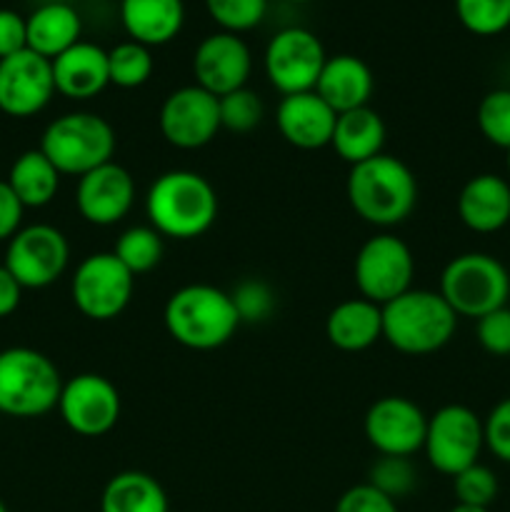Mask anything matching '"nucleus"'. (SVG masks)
<instances>
[{
	"instance_id": "1",
	"label": "nucleus",
	"mask_w": 510,
	"mask_h": 512,
	"mask_svg": "<svg viewBox=\"0 0 510 512\" xmlns=\"http://www.w3.org/2000/svg\"><path fill=\"white\" fill-rule=\"evenodd\" d=\"M150 228L163 238L195 240L218 218V193L195 170H168L158 175L145 195Z\"/></svg>"
},
{
	"instance_id": "2",
	"label": "nucleus",
	"mask_w": 510,
	"mask_h": 512,
	"mask_svg": "<svg viewBox=\"0 0 510 512\" xmlns=\"http://www.w3.org/2000/svg\"><path fill=\"white\" fill-rule=\"evenodd\" d=\"M345 193L358 218L378 228H393L415 210L418 180L403 160L380 153L350 168Z\"/></svg>"
},
{
	"instance_id": "3",
	"label": "nucleus",
	"mask_w": 510,
	"mask_h": 512,
	"mask_svg": "<svg viewBox=\"0 0 510 512\" xmlns=\"http://www.w3.org/2000/svg\"><path fill=\"white\" fill-rule=\"evenodd\" d=\"M163 323L170 338L190 350H215L240 328L230 293L208 283L183 285L168 298Z\"/></svg>"
},
{
	"instance_id": "4",
	"label": "nucleus",
	"mask_w": 510,
	"mask_h": 512,
	"mask_svg": "<svg viewBox=\"0 0 510 512\" xmlns=\"http://www.w3.org/2000/svg\"><path fill=\"white\" fill-rule=\"evenodd\" d=\"M458 315L438 290H413L383 305V340L403 355H430L453 340Z\"/></svg>"
},
{
	"instance_id": "5",
	"label": "nucleus",
	"mask_w": 510,
	"mask_h": 512,
	"mask_svg": "<svg viewBox=\"0 0 510 512\" xmlns=\"http://www.w3.org/2000/svg\"><path fill=\"white\" fill-rule=\"evenodd\" d=\"M115 145V130L103 115L75 110L48 123L40 135L38 150L60 175L83 178L85 173L113 160Z\"/></svg>"
},
{
	"instance_id": "6",
	"label": "nucleus",
	"mask_w": 510,
	"mask_h": 512,
	"mask_svg": "<svg viewBox=\"0 0 510 512\" xmlns=\"http://www.w3.org/2000/svg\"><path fill=\"white\" fill-rule=\"evenodd\" d=\"M63 378L48 355L33 348L0 350V415L40 418L58 408Z\"/></svg>"
},
{
	"instance_id": "7",
	"label": "nucleus",
	"mask_w": 510,
	"mask_h": 512,
	"mask_svg": "<svg viewBox=\"0 0 510 512\" xmlns=\"http://www.w3.org/2000/svg\"><path fill=\"white\" fill-rule=\"evenodd\" d=\"M438 293L458 318L480 320L508 305L510 273L490 253L455 255L440 273Z\"/></svg>"
},
{
	"instance_id": "8",
	"label": "nucleus",
	"mask_w": 510,
	"mask_h": 512,
	"mask_svg": "<svg viewBox=\"0 0 510 512\" xmlns=\"http://www.w3.org/2000/svg\"><path fill=\"white\" fill-rule=\"evenodd\" d=\"M485 448L483 418L468 405L450 403L435 410L428 418L423 453L430 468L440 475L455 478L470 465L480 463V453Z\"/></svg>"
},
{
	"instance_id": "9",
	"label": "nucleus",
	"mask_w": 510,
	"mask_h": 512,
	"mask_svg": "<svg viewBox=\"0 0 510 512\" xmlns=\"http://www.w3.org/2000/svg\"><path fill=\"white\" fill-rule=\"evenodd\" d=\"M135 275L113 253H93L73 273L70 295L80 315L95 323L115 320L130 305Z\"/></svg>"
},
{
	"instance_id": "10",
	"label": "nucleus",
	"mask_w": 510,
	"mask_h": 512,
	"mask_svg": "<svg viewBox=\"0 0 510 512\" xmlns=\"http://www.w3.org/2000/svg\"><path fill=\"white\" fill-rule=\"evenodd\" d=\"M415 275V260L408 245L390 233L373 235L360 245L353 263L355 288L360 298L375 305H388L390 300L408 293Z\"/></svg>"
},
{
	"instance_id": "11",
	"label": "nucleus",
	"mask_w": 510,
	"mask_h": 512,
	"mask_svg": "<svg viewBox=\"0 0 510 512\" xmlns=\"http://www.w3.org/2000/svg\"><path fill=\"white\" fill-rule=\"evenodd\" d=\"M68 260V238L53 225L35 223L20 228L8 240L3 265L23 285V290H40L53 285L65 273Z\"/></svg>"
},
{
	"instance_id": "12",
	"label": "nucleus",
	"mask_w": 510,
	"mask_h": 512,
	"mask_svg": "<svg viewBox=\"0 0 510 512\" xmlns=\"http://www.w3.org/2000/svg\"><path fill=\"white\" fill-rule=\"evenodd\" d=\"M325 55L323 43L308 28H283L270 38L265 48V75L270 85L283 95L310 93L315 90L323 70Z\"/></svg>"
},
{
	"instance_id": "13",
	"label": "nucleus",
	"mask_w": 510,
	"mask_h": 512,
	"mask_svg": "<svg viewBox=\"0 0 510 512\" xmlns=\"http://www.w3.org/2000/svg\"><path fill=\"white\" fill-rule=\"evenodd\" d=\"M63 423L83 438H100L120 420V393L98 373H80L63 383L58 400Z\"/></svg>"
},
{
	"instance_id": "14",
	"label": "nucleus",
	"mask_w": 510,
	"mask_h": 512,
	"mask_svg": "<svg viewBox=\"0 0 510 512\" xmlns=\"http://www.w3.org/2000/svg\"><path fill=\"white\" fill-rule=\"evenodd\" d=\"M158 128L165 143L180 150H198L220 133V105L200 85L173 90L160 105Z\"/></svg>"
},
{
	"instance_id": "15",
	"label": "nucleus",
	"mask_w": 510,
	"mask_h": 512,
	"mask_svg": "<svg viewBox=\"0 0 510 512\" xmlns=\"http://www.w3.org/2000/svg\"><path fill=\"white\" fill-rule=\"evenodd\" d=\"M365 438L380 455L410 458L423 450L428 415L410 398L403 395H385L375 400L365 413Z\"/></svg>"
},
{
	"instance_id": "16",
	"label": "nucleus",
	"mask_w": 510,
	"mask_h": 512,
	"mask_svg": "<svg viewBox=\"0 0 510 512\" xmlns=\"http://www.w3.org/2000/svg\"><path fill=\"white\" fill-rule=\"evenodd\" d=\"M55 95L53 65L48 58L20 50L0 60V110L10 118H33Z\"/></svg>"
},
{
	"instance_id": "17",
	"label": "nucleus",
	"mask_w": 510,
	"mask_h": 512,
	"mask_svg": "<svg viewBox=\"0 0 510 512\" xmlns=\"http://www.w3.org/2000/svg\"><path fill=\"white\" fill-rule=\"evenodd\" d=\"M253 70V55L240 35L218 33L205 35L193 53L195 85L208 90L215 98L245 88Z\"/></svg>"
},
{
	"instance_id": "18",
	"label": "nucleus",
	"mask_w": 510,
	"mask_h": 512,
	"mask_svg": "<svg viewBox=\"0 0 510 512\" xmlns=\"http://www.w3.org/2000/svg\"><path fill=\"white\" fill-rule=\"evenodd\" d=\"M135 203V180L128 168L115 160L90 170L78 178L75 188V208L80 218L98 228L120 223Z\"/></svg>"
},
{
	"instance_id": "19",
	"label": "nucleus",
	"mask_w": 510,
	"mask_h": 512,
	"mask_svg": "<svg viewBox=\"0 0 510 512\" xmlns=\"http://www.w3.org/2000/svg\"><path fill=\"white\" fill-rule=\"evenodd\" d=\"M335 120H338V113L315 90L283 95L275 113V123L285 143L300 150H320L330 145Z\"/></svg>"
},
{
	"instance_id": "20",
	"label": "nucleus",
	"mask_w": 510,
	"mask_h": 512,
	"mask_svg": "<svg viewBox=\"0 0 510 512\" xmlns=\"http://www.w3.org/2000/svg\"><path fill=\"white\" fill-rule=\"evenodd\" d=\"M53 65L55 93L68 100H90L110 85L108 50L80 40L73 48L50 60Z\"/></svg>"
},
{
	"instance_id": "21",
	"label": "nucleus",
	"mask_w": 510,
	"mask_h": 512,
	"mask_svg": "<svg viewBox=\"0 0 510 512\" xmlns=\"http://www.w3.org/2000/svg\"><path fill=\"white\" fill-rule=\"evenodd\" d=\"M458 218L468 230L490 235L510 223V183L503 175H473L460 188Z\"/></svg>"
},
{
	"instance_id": "22",
	"label": "nucleus",
	"mask_w": 510,
	"mask_h": 512,
	"mask_svg": "<svg viewBox=\"0 0 510 512\" xmlns=\"http://www.w3.org/2000/svg\"><path fill=\"white\" fill-rule=\"evenodd\" d=\"M375 78L368 63L355 55H333L325 60L320 70L315 93L335 110V113H348V110L365 108L373 98Z\"/></svg>"
},
{
	"instance_id": "23",
	"label": "nucleus",
	"mask_w": 510,
	"mask_h": 512,
	"mask_svg": "<svg viewBox=\"0 0 510 512\" xmlns=\"http://www.w3.org/2000/svg\"><path fill=\"white\" fill-rule=\"evenodd\" d=\"M325 338L343 353H360L383 338V308L365 298L335 305L325 318Z\"/></svg>"
},
{
	"instance_id": "24",
	"label": "nucleus",
	"mask_w": 510,
	"mask_h": 512,
	"mask_svg": "<svg viewBox=\"0 0 510 512\" xmlns=\"http://www.w3.org/2000/svg\"><path fill=\"white\" fill-rule=\"evenodd\" d=\"M120 23L130 40L158 48L180 33L185 5L183 0H120Z\"/></svg>"
},
{
	"instance_id": "25",
	"label": "nucleus",
	"mask_w": 510,
	"mask_h": 512,
	"mask_svg": "<svg viewBox=\"0 0 510 512\" xmlns=\"http://www.w3.org/2000/svg\"><path fill=\"white\" fill-rule=\"evenodd\" d=\"M383 145L385 123L383 118H380L378 110H373L370 105L348 110V113H340L338 120H335L330 148H333L335 155H338L340 160H345L350 168L383 153Z\"/></svg>"
},
{
	"instance_id": "26",
	"label": "nucleus",
	"mask_w": 510,
	"mask_h": 512,
	"mask_svg": "<svg viewBox=\"0 0 510 512\" xmlns=\"http://www.w3.org/2000/svg\"><path fill=\"white\" fill-rule=\"evenodd\" d=\"M28 25V50L55 60L60 53L80 43L83 23L73 5L45 3L25 18Z\"/></svg>"
},
{
	"instance_id": "27",
	"label": "nucleus",
	"mask_w": 510,
	"mask_h": 512,
	"mask_svg": "<svg viewBox=\"0 0 510 512\" xmlns=\"http://www.w3.org/2000/svg\"><path fill=\"white\" fill-rule=\"evenodd\" d=\"M100 512H170L163 485L140 470H123L105 483Z\"/></svg>"
},
{
	"instance_id": "28",
	"label": "nucleus",
	"mask_w": 510,
	"mask_h": 512,
	"mask_svg": "<svg viewBox=\"0 0 510 512\" xmlns=\"http://www.w3.org/2000/svg\"><path fill=\"white\" fill-rule=\"evenodd\" d=\"M5 180L25 208H45L60 188V173L38 148L20 153Z\"/></svg>"
},
{
	"instance_id": "29",
	"label": "nucleus",
	"mask_w": 510,
	"mask_h": 512,
	"mask_svg": "<svg viewBox=\"0 0 510 512\" xmlns=\"http://www.w3.org/2000/svg\"><path fill=\"white\" fill-rule=\"evenodd\" d=\"M163 250V235L158 230L150 225H133L115 240L113 255L130 273L143 275L163 260Z\"/></svg>"
},
{
	"instance_id": "30",
	"label": "nucleus",
	"mask_w": 510,
	"mask_h": 512,
	"mask_svg": "<svg viewBox=\"0 0 510 512\" xmlns=\"http://www.w3.org/2000/svg\"><path fill=\"white\" fill-rule=\"evenodd\" d=\"M153 68L155 60L148 45L125 40V43H118L113 50H108L110 85H115V88H140V85H145L150 80Z\"/></svg>"
},
{
	"instance_id": "31",
	"label": "nucleus",
	"mask_w": 510,
	"mask_h": 512,
	"mask_svg": "<svg viewBox=\"0 0 510 512\" xmlns=\"http://www.w3.org/2000/svg\"><path fill=\"white\" fill-rule=\"evenodd\" d=\"M455 15L468 33L493 38L510 28V0H455Z\"/></svg>"
},
{
	"instance_id": "32",
	"label": "nucleus",
	"mask_w": 510,
	"mask_h": 512,
	"mask_svg": "<svg viewBox=\"0 0 510 512\" xmlns=\"http://www.w3.org/2000/svg\"><path fill=\"white\" fill-rule=\"evenodd\" d=\"M478 130L495 148L510 150V88L490 90L478 105Z\"/></svg>"
},
{
	"instance_id": "33",
	"label": "nucleus",
	"mask_w": 510,
	"mask_h": 512,
	"mask_svg": "<svg viewBox=\"0 0 510 512\" xmlns=\"http://www.w3.org/2000/svg\"><path fill=\"white\" fill-rule=\"evenodd\" d=\"M368 483L383 495L398 503L400 498L410 495L418 483V470L413 468L410 458H395V455H380L370 468Z\"/></svg>"
},
{
	"instance_id": "34",
	"label": "nucleus",
	"mask_w": 510,
	"mask_h": 512,
	"mask_svg": "<svg viewBox=\"0 0 510 512\" xmlns=\"http://www.w3.org/2000/svg\"><path fill=\"white\" fill-rule=\"evenodd\" d=\"M208 15L225 33H245L263 23L268 0H205Z\"/></svg>"
},
{
	"instance_id": "35",
	"label": "nucleus",
	"mask_w": 510,
	"mask_h": 512,
	"mask_svg": "<svg viewBox=\"0 0 510 512\" xmlns=\"http://www.w3.org/2000/svg\"><path fill=\"white\" fill-rule=\"evenodd\" d=\"M220 105V128L230 130V133H250L263 120L265 108L258 93L248 88H240L235 93L218 98Z\"/></svg>"
},
{
	"instance_id": "36",
	"label": "nucleus",
	"mask_w": 510,
	"mask_h": 512,
	"mask_svg": "<svg viewBox=\"0 0 510 512\" xmlns=\"http://www.w3.org/2000/svg\"><path fill=\"white\" fill-rule=\"evenodd\" d=\"M498 475L483 463H475L465 468L453 478L455 500L463 505H478V508H490L498 498Z\"/></svg>"
},
{
	"instance_id": "37",
	"label": "nucleus",
	"mask_w": 510,
	"mask_h": 512,
	"mask_svg": "<svg viewBox=\"0 0 510 512\" xmlns=\"http://www.w3.org/2000/svg\"><path fill=\"white\" fill-rule=\"evenodd\" d=\"M240 323H263L275 310V293L258 278H245L230 293Z\"/></svg>"
},
{
	"instance_id": "38",
	"label": "nucleus",
	"mask_w": 510,
	"mask_h": 512,
	"mask_svg": "<svg viewBox=\"0 0 510 512\" xmlns=\"http://www.w3.org/2000/svg\"><path fill=\"white\" fill-rule=\"evenodd\" d=\"M475 338L485 353L495 358H510V308L493 310L475 320Z\"/></svg>"
},
{
	"instance_id": "39",
	"label": "nucleus",
	"mask_w": 510,
	"mask_h": 512,
	"mask_svg": "<svg viewBox=\"0 0 510 512\" xmlns=\"http://www.w3.org/2000/svg\"><path fill=\"white\" fill-rule=\"evenodd\" d=\"M485 448L500 460L510 465V395L493 405L488 418L483 420Z\"/></svg>"
},
{
	"instance_id": "40",
	"label": "nucleus",
	"mask_w": 510,
	"mask_h": 512,
	"mask_svg": "<svg viewBox=\"0 0 510 512\" xmlns=\"http://www.w3.org/2000/svg\"><path fill=\"white\" fill-rule=\"evenodd\" d=\"M335 512H398V505L370 483H360L340 495Z\"/></svg>"
},
{
	"instance_id": "41",
	"label": "nucleus",
	"mask_w": 510,
	"mask_h": 512,
	"mask_svg": "<svg viewBox=\"0 0 510 512\" xmlns=\"http://www.w3.org/2000/svg\"><path fill=\"white\" fill-rule=\"evenodd\" d=\"M28 48V25L18 10L0 8V60Z\"/></svg>"
},
{
	"instance_id": "42",
	"label": "nucleus",
	"mask_w": 510,
	"mask_h": 512,
	"mask_svg": "<svg viewBox=\"0 0 510 512\" xmlns=\"http://www.w3.org/2000/svg\"><path fill=\"white\" fill-rule=\"evenodd\" d=\"M25 205L8 185V180H0V243L10 240L20 230L23 223Z\"/></svg>"
},
{
	"instance_id": "43",
	"label": "nucleus",
	"mask_w": 510,
	"mask_h": 512,
	"mask_svg": "<svg viewBox=\"0 0 510 512\" xmlns=\"http://www.w3.org/2000/svg\"><path fill=\"white\" fill-rule=\"evenodd\" d=\"M20 298H23V285L10 275L5 265H0V318H8L18 310Z\"/></svg>"
},
{
	"instance_id": "44",
	"label": "nucleus",
	"mask_w": 510,
	"mask_h": 512,
	"mask_svg": "<svg viewBox=\"0 0 510 512\" xmlns=\"http://www.w3.org/2000/svg\"><path fill=\"white\" fill-rule=\"evenodd\" d=\"M450 512H490L488 508H478V505H463V503H455Z\"/></svg>"
},
{
	"instance_id": "45",
	"label": "nucleus",
	"mask_w": 510,
	"mask_h": 512,
	"mask_svg": "<svg viewBox=\"0 0 510 512\" xmlns=\"http://www.w3.org/2000/svg\"><path fill=\"white\" fill-rule=\"evenodd\" d=\"M505 170H508L510 175V150H505Z\"/></svg>"
},
{
	"instance_id": "46",
	"label": "nucleus",
	"mask_w": 510,
	"mask_h": 512,
	"mask_svg": "<svg viewBox=\"0 0 510 512\" xmlns=\"http://www.w3.org/2000/svg\"><path fill=\"white\" fill-rule=\"evenodd\" d=\"M0 512H8V508H5V503H3V500H0Z\"/></svg>"
},
{
	"instance_id": "47",
	"label": "nucleus",
	"mask_w": 510,
	"mask_h": 512,
	"mask_svg": "<svg viewBox=\"0 0 510 512\" xmlns=\"http://www.w3.org/2000/svg\"><path fill=\"white\" fill-rule=\"evenodd\" d=\"M288 3H310V0H288Z\"/></svg>"
}]
</instances>
